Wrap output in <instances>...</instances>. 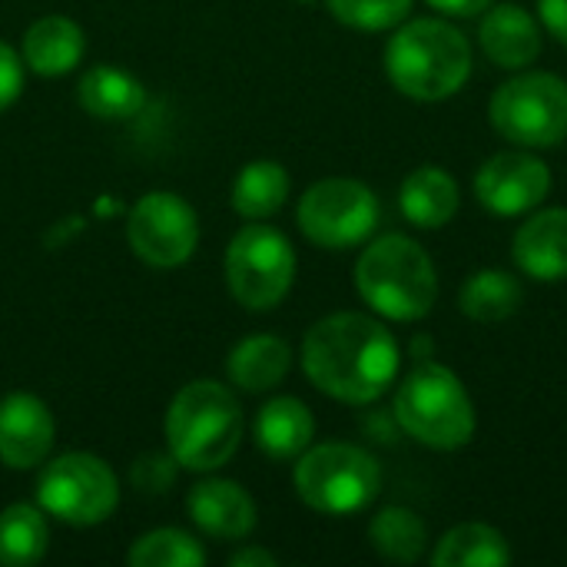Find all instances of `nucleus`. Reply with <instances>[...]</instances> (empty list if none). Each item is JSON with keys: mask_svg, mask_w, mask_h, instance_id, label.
Returning <instances> with one entry per match:
<instances>
[{"mask_svg": "<svg viewBox=\"0 0 567 567\" xmlns=\"http://www.w3.org/2000/svg\"><path fill=\"white\" fill-rule=\"evenodd\" d=\"M399 342L372 316L336 312L302 339V369L329 399L349 405L379 402L399 375Z\"/></svg>", "mask_w": 567, "mask_h": 567, "instance_id": "nucleus-1", "label": "nucleus"}, {"mask_svg": "<svg viewBox=\"0 0 567 567\" xmlns=\"http://www.w3.org/2000/svg\"><path fill=\"white\" fill-rule=\"evenodd\" d=\"M385 73L402 96L422 103L449 100L472 76L468 37L439 17L402 20L385 47Z\"/></svg>", "mask_w": 567, "mask_h": 567, "instance_id": "nucleus-2", "label": "nucleus"}, {"mask_svg": "<svg viewBox=\"0 0 567 567\" xmlns=\"http://www.w3.org/2000/svg\"><path fill=\"white\" fill-rule=\"evenodd\" d=\"M355 289L372 312L392 322H419L435 309L439 272L415 239L389 233L369 243L359 256Z\"/></svg>", "mask_w": 567, "mask_h": 567, "instance_id": "nucleus-3", "label": "nucleus"}, {"mask_svg": "<svg viewBox=\"0 0 567 567\" xmlns=\"http://www.w3.org/2000/svg\"><path fill=\"white\" fill-rule=\"evenodd\" d=\"M243 442V412L236 395L209 379L176 392L166 412L169 455L189 472L223 468Z\"/></svg>", "mask_w": 567, "mask_h": 567, "instance_id": "nucleus-4", "label": "nucleus"}, {"mask_svg": "<svg viewBox=\"0 0 567 567\" xmlns=\"http://www.w3.org/2000/svg\"><path fill=\"white\" fill-rule=\"evenodd\" d=\"M392 412L405 435L439 452H455L475 435V405L468 389L449 365L432 359H422L405 375Z\"/></svg>", "mask_w": 567, "mask_h": 567, "instance_id": "nucleus-5", "label": "nucleus"}, {"mask_svg": "<svg viewBox=\"0 0 567 567\" xmlns=\"http://www.w3.org/2000/svg\"><path fill=\"white\" fill-rule=\"evenodd\" d=\"M296 492L299 498L332 518H349L369 508L382 492V468L379 462L349 442H326L306 449L296 462Z\"/></svg>", "mask_w": 567, "mask_h": 567, "instance_id": "nucleus-6", "label": "nucleus"}, {"mask_svg": "<svg viewBox=\"0 0 567 567\" xmlns=\"http://www.w3.org/2000/svg\"><path fill=\"white\" fill-rule=\"evenodd\" d=\"M492 126L518 146L551 150L567 140V80L528 70L502 83L488 103Z\"/></svg>", "mask_w": 567, "mask_h": 567, "instance_id": "nucleus-7", "label": "nucleus"}, {"mask_svg": "<svg viewBox=\"0 0 567 567\" xmlns=\"http://www.w3.org/2000/svg\"><path fill=\"white\" fill-rule=\"evenodd\" d=\"M296 279V252L289 239L262 223L239 229L226 249V282L239 306L252 312L276 309Z\"/></svg>", "mask_w": 567, "mask_h": 567, "instance_id": "nucleus-8", "label": "nucleus"}, {"mask_svg": "<svg viewBox=\"0 0 567 567\" xmlns=\"http://www.w3.org/2000/svg\"><path fill=\"white\" fill-rule=\"evenodd\" d=\"M37 502L63 525L90 528L106 522L120 505L113 468L86 452H70L50 462L37 482Z\"/></svg>", "mask_w": 567, "mask_h": 567, "instance_id": "nucleus-9", "label": "nucleus"}, {"mask_svg": "<svg viewBox=\"0 0 567 567\" xmlns=\"http://www.w3.org/2000/svg\"><path fill=\"white\" fill-rule=\"evenodd\" d=\"M299 229L322 249H352L365 243L379 226V196L346 176L319 179L299 199Z\"/></svg>", "mask_w": 567, "mask_h": 567, "instance_id": "nucleus-10", "label": "nucleus"}, {"mask_svg": "<svg viewBox=\"0 0 567 567\" xmlns=\"http://www.w3.org/2000/svg\"><path fill=\"white\" fill-rule=\"evenodd\" d=\"M130 249L156 269L183 266L199 243V223L186 199L176 193H146L126 223Z\"/></svg>", "mask_w": 567, "mask_h": 567, "instance_id": "nucleus-11", "label": "nucleus"}, {"mask_svg": "<svg viewBox=\"0 0 567 567\" xmlns=\"http://www.w3.org/2000/svg\"><path fill=\"white\" fill-rule=\"evenodd\" d=\"M548 193H551L548 163L522 150L495 153L475 173V196L495 216H522L542 206Z\"/></svg>", "mask_w": 567, "mask_h": 567, "instance_id": "nucleus-12", "label": "nucleus"}, {"mask_svg": "<svg viewBox=\"0 0 567 567\" xmlns=\"http://www.w3.org/2000/svg\"><path fill=\"white\" fill-rule=\"evenodd\" d=\"M56 439L50 409L30 395L13 392L0 402V462L10 468H37L47 462Z\"/></svg>", "mask_w": 567, "mask_h": 567, "instance_id": "nucleus-13", "label": "nucleus"}, {"mask_svg": "<svg viewBox=\"0 0 567 567\" xmlns=\"http://www.w3.org/2000/svg\"><path fill=\"white\" fill-rule=\"evenodd\" d=\"M186 508L196 528L219 542H239L256 528V502L243 485L226 478H209L193 485Z\"/></svg>", "mask_w": 567, "mask_h": 567, "instance_id": "nucleus-14", "label": "nucleus"}, {"mask_svg": "<svg viewBox=\"0 0 567 567\" xmlns=\"http://www.w3.org/2000/svg\"><path fill=\"white\" fill-rule=\"evenodd\" d=\"M512 256L518 269L538 282L567 279V209H542L518 226Z\"/></svg>", "mask_w": 567, "mask_h": 567, "instance_id": "nucleus-15", "label": "nucleus"}, {"mask_svg": "<svg viewBox=\"0 0 567 567\" xmlns=\"http://www.w3.org/2000/svg\"><path fill=\"white\" fill-rule=\"evenodd\" d=\"M478 43L502 70H525L542 53V27L518 3L488 7L478 27Z\"/></svg>", "mask_w": 567, "mask_h": 567, "instance_id": "nucleus-16", "label": "nucleus"}, {"mask_svg": "<svg viewBox=\"0 0 567 567\" xmlns=\"http://www.w3.org/2000/svg\"><path fill=\"white\" fill-rule=\"evenodd\" d=\"M462 203L458 183L442 166H419L405 176L399 189V206L405 219L419 229H442L455 219Z\"/></svg>", "mask_w": 567, "mask_h": 567, "instance_id": "nucleus-17", "label": "nucleus"}, {"mask_svg": "<svg viewBox=\"0 0 567 567\" xmlns=\"http://www.w3.org/2000/svg\"><path fill=\"white\" fill-rule=\"evenodd\" d=\"M86 50V37L80 23L70 17L50 13L40 17L27 33H23V63L40 73V76H63L70 73Z\"/></svg>", "mask_w": 567, "mask_h": 567, "instance_id": "nucleus-18", "label": "nucleus"}, {"mask_svg": "<svg viewBox=\"0 0 567 567\" xmlns=\"http://www.w3.org/2000/svg\"><path fill=\"white\" fill-rule=\"evenodd\" d=\"M312 435H316V419L309 405L292 395L266 402L256 415V445L276 462L299 458L312 445Z\"/></svg>", "mask_w": 567, "mask_h": 567, "instance_id": "nucleus-19", "label": "nucleus"}, {"mask_svg": "<svg viewBox=\"0 0 567 567\" xmlns=\"http://www.w3.org/2000/svg\"><path fill=\"white\" fill-rule=\"evenodd\" d=\"M80 106L96 116V120H110V123H123L133 120L143 103H146V90L143 83L120 70V66H93L80 76Z\"/></svg>", "mask_w": 567, "mask_h": 567, "instance_id": "nucleus-20", "label": "nucleus"}, {"mask_svg": "<svg viewBox=\"0 0 567 567\" xmlns=\"http://www.w3.org/2000/svg\"><path fill=\"white\" fill-rule=\"evenodd\" d=\"M292 365V352L279 336H249L229 352V382L243 392L276 389Z\"/></svg>", "mask_w": 567, "mask_h": 567, "instance_id": "nucleus-21", "label": "nucleus"}, {"mask_svg": "<svg viewBox=\"0 0 567 567\" xmlns=\"http://www.w3.org/2000/svg\"><path fill=\"white\" fill-rule=\"evenodd\" d=\"M435 567H505L512 565V548L505 535L492 525L468 522L452 528L432 551Z\"/></svg>", "mask_w": 567, "mask_h": 567, "instance_id": "nucleus-22", "label": "nucleus"}, {"mask_svg": "<svg viewBox=\"0 0 567 567\" xmlns=\"http://www.w3.org/2000/svg\"><path fill=\"white\" fill-rule=\"evenodd\" d=\"M289 199V173L276 159H256L243 166L233 183V209L246 219H269Z\"/></svg>", "mask_w": 567, "mask_h": 567, "instance_id": "nucleus-23", "label": "nucleus"}, {"mask_svg": "<svg viewBox=\"0 0 567 567\" xmlns=\"http://www.w3.org/2000/svg\"><path fill=\"white\" fill-rule=\"evenodd\" d=\"M525 289L505 269H478L458 292V306L475 322H505L522 309Z\"/></svg>", "mask_w": 567, "mask_h": 567, "instance_id": "nucleus-24", "label": "nucleus"}, {"mask_svg": "<svg viewBox=\"0 0 567 567\" xmlns=\"http://www.w3.org/2000/svg\"><path fill=\"white\" fill-rule=\"evenodd\" d=\"M369 542L379 558H385L392 565H415L429 548V528L415 512L392 505L372 518Z\"/></svg>", "mask_w": 567, "mask_h": 567, "instance_id": "nucleus-25", "label": "nucleus"}, {"mask_svg": "<svg viewBox=\"0 0 567 567\" xmlns=\"http://www.w3.org/2000/svg\"><path fill=\"white\" fill-rule=\"evenodd\" d=\"M50 532L43 512L33 505H10L0 512V565L30 567L47 555Z\"/></svg>", "mask_w": 567, "mask_h": 567, "instance_id": "nucleus-26", "label": "nucleus"}, {"mask_svg": "<svg viewBox=\"0 0 567 567\" xmlns=\"http://www.w3.org/2000/svg\"><path fill=\"white\" fill-rule=\"evenodd\" d=\"M130 567H203L206 565V551L199 548V542L186 532L176 528H159L143 535L130 555Z\"/></svg>", "mask_w": 567, "mask_h": 567, "instance_id": "nucleus-27", "label": "nucleus"}, {"mask_svg": "<svg viewBox=\"0 0 567 567\" xmlns=\"http://www.w3.org/2000/svg\"><path fill=\"white\" fill-rule=\"evenodd\" d=\"M329 10L339 23L352 30H392L412 13V0H329Z\"/></svg>", "mask_w": 567, "mask_h": 567, "instance_id": "nucleus-28", "label": "nucleus"}, {"mask_svg": "<svg viewBox=\"0 0 567 567\" xmlns=\"http://www.w3.org/2000/svg\"><path fill=\"white\" fill-rule=\"evenodd\" d=\"M176 468L179 462L173 455H159V452H146L133 462L130 468V482L143 492V495H163L176 485Z\"/></svg>", "mask_w": 567, "mask_h": 567, "instance_id": "nucleus-29", "label": "nucleus"}, {"mask_svg": "<svg viewBox=\"0 0 567 567\" xmlns=\"http://www.w3.org/2000/svg\"><path fill=\"white\" fill-rule=\"evenodd\" d=\"M23 90V60L7 47L0 43V110H7Z\"/></svg>", "mask_w": 567, "mask_h": 567, "instance_id": "nucleus-30", "label": "nucleus"}, {"mask_svg": "<svg viewBox=\"0 0 567 567\" xmlns=\"http://www.w3.org/2000/svg\"><path fill=\"white\" fill-rule=\"evenodd\" d=\"M538 17L545 30L567 47V0H538Z\"/></svg>", "mask_w": 567, "mask_h": 567, "instance_id": "nucleus-31", "label": "nucleus"}, {"mask_svg": "<svg viewBox=\"0 0 567 567\" xmlns=\"http://www.w3.org/2000/svg\"><path fill=\"white\" fill-rule=\"evenodd\" d=\"M429 7L449 17H478L492 7V0H429Z\"/></svg>", "mask_w": 567, "mask_h": 567, "instance_id": "nucleus-32", "label": "nucleus"}, {"mask_svg": "<svg viewBox=\"0 0 567 567\" xmlns=\"http://www.w3.org/2000/svg\"><path fill=\"white\" fill-rule=\"evenodd\" d=\"M229 565L233 567H276V555H269L266 548H243V551H236L233 558H229Z\"/></svg>", "mask_w": 567, "mask_h": 567, "instance_id": "nucleus-33", "label": "nucleus"}, {"mask_svg": "<svg viewBox=\"0 0 567 567\" xmlns=\"http://www.w3.org/2000/svg\"><path fill=\"white\" fill-rule=\"evenodd\" d=\"M302 3H312V0H302Z\"/></svg>", "mask_w": 567, "mask_h": 567, "instance_id": "nucleus-34", "label": "nucleus"}]
</instances>
